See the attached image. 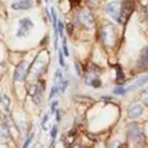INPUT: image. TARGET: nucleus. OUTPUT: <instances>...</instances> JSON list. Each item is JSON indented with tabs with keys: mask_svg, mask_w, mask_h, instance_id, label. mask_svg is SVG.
Returning a JSON list of instances; mask_svg holds the SVG:
<instances>
[{
	"mask_svg": "<svg viewBox=\"0 0 148 148\" xmlns=\"http://www.w3.org/2000/svg\"><path fill=\"white\" fill-rule=\"evenodd\" d=\"M34 28V23L29 17H23L18 21V29L16 31V37L22 38V37H27L31 29Z\"/></svg>",
	"mask_w": 148,
	"mask_h": 148,
	"instance_id": "nucleus-1",
	"label": "nucleus"
},
{
	"mask_svg": "<svg viewBox=\"0 0 148 148\" xmlns=\"http://www.w3.org/2000/svg\"><path fill=\"white\" fill-rule=\"evenodd\" d=\"M27 73H28L27 62H25V61L20 62V64L16 66L15 71H14V75H13L14 81H24L25 77H27Z\"/></svg>",
	"mask_w": 148,
	"mask_h": 148,
	"instance_id": "nucleus-2",
	"label": "nucleus"
},
{
	"mask_svg": "<svg viewBox=\"0 0 148 148\" xmlns=\"http://www.w3.org/2000/svg\"><path fill=\"white\" fill-rule=\"evenodd\" d=\"M106 13L113 18V20H118L119 17V13H120V5L118 1H111L106 5Z\"/></svg>",
	"mask_w": 148,
	"mask_h": 148,
	"instance_id": "nucleus-3",
	"label": "nucleus"
},
{
	"mask_svg": "<svg viewBox=\"0 0 148 148\" xmlns=\"http://www.w3.org/2000/svg\"><path fill=\"white\" fill-rule=\"evenodd\" d=\"M130 135L132 138L133 141H135L136 143H142L145 140V135L141 131L140 127H138L136 125H131L130 127Z\"/></svg>",
	"mask_w": 148,
	"mask_h": 148,
	"instance_id": "nucleus-4",
	"label": "nucleus"
},
{
	"mask_svg": "<svg viewBox=\"0 0 148 148\" xmlns=\"http://www.w3.org/2000/svg\"><path fill=\"white\" fill-rule=\"evenodd\" d=\"M32 3H34V0H17V1H14L10 5V7L14 10H25L31 8Z\"/></svg>",
	"mask_w": 148,
	"mask_h": 148,
	"instance_id": "nucleus-5",
	"label": "nucleus"
},
{
	"mask_svg": "<svg viewBox=\"0 0 148 148\" xmlns=\"http://www.w3.org/2000/svg\"><path fill=\"white\" fill-rule=\"evenodd\" d=\"M43 92H44V82H39L35 87V92L32 94V99L36 104H40L43 99Z\"/></svg>",
	"mask_w": 148,
	"mask_h": 148,
	"instance_id": "nucleus-6",
	"label": "nucleus"
},
{
	"mask_svg": "<svg viewBox=\"0 0 148 148\" xmlns=\"http://www.w3.org/2000/svg\"><path fill=\"white\" fill-rule=\"evenodd\" d=\"M10 105H12V102H10L9 96L5 92L0 94V108H1V110L3 112H9Z\"/></svg>",
	"mask_w": 148,
	"mask_h": 148,
	"instance_id": "nucleus-7",
	"label": "nucleus"
},
{
	"mask_svg": "<svg viewBox=\"0 0 148 148\" xmlns=\"http://www.w3.org/2000/svg\"><path fill=\"white\" fill-rule=\"evenodd\" d=\"M142 113H143V106L141 104H134V105H132L130 108V111H128V116L132 119L139 118Z\"/></svg>",
	"mask_w": 148,
	"mask_h": 148,
	"instance_id": "nucleus-8",
	"label": "nucleus"
},
{
	"mask_svg": "<svg viewBox=\"0 0 148 148\" xmlns=\"http://www.w3.org/2000/svg\"><path fill=\"white\" fill-rule=\"evenodd\" d=\"M79 18H80V21L82 22V24H83L87 29H90V28L92 27V24H94L92 16H91L89 13H87V12L81 13V14H80V16H79Z\"/></svg>",
	"mask_w": 148,
	"mask_h": 148,
	"instance_id": "nucleus-9",
	"label": "nucleus"
},
{
	"mask_svg": "<svg viewBox=\"0 0 148 148\" xmlns=\"http://www.w3.org/2000/svg\"><path fill=\"white\" fill-rule=\"evenodd\" d=\"M9 140H10V134H9L8 128H7V125L2 124L0 127V143H2V145L8 143Z\"/></svg>",
	"mask_w": 148,
	"mask_h": 148,
	"instance_id": "nucleus-10",
	"label": "nucleus"
},
{
	"mask_svg": "<svg viewBox=\"0 0 148 148\" xmlns=\"http://www.w3.org/2000/svg\"><path fill=\"white\" fill-rule=\"evenodd\" d=\"M86 82H87V84L92 86L95 88H98L101 86V80L97 76H92V75H88L86 77Z\"/></svg>",
	"mask_w": 148,
	"mask_h": 148,
	"instance_id": "nucleus-11",
	"label": "nucleus"
},
{
	"mask_svg": "<svg viewBox=\"0 0 148 148\" xmlns=\"http://www.w3.org/2000/svg\"><path fill=\"white\" fill-rule=\"evenodd\" d=\"M145 83H148V75H146V76H143V77L136 80L135 83H134L132 87H130L127 90H130V89H134V88H138V87H141V86H143Z\"/></svg>",
	"mask_w": 148,
	"mask_h": 148,
	"instance_id": "nucleus-12",
	"label": "nucleus"
},
{
	"mask_svg": "<svg viewBox=\"0 0 148 148\" xmlns=\"http://www.w3.org/2000/svg\"><path fill=\"white\" fill-rule=\"evenodd\" d=\"M126 92H127V89H125L124 87H117V88H114V90H113V94H114V95H120V96L126 95Z\"/></svg>",
	"mask_w": 148,
	"mask_h": 148,
	"instance_id": "nucleus-13",
	"label": "nucleus"
},
{
	"mask_svg": "<svg viewBox=\"0 0 148 148\" xmlns=\"http://www.w3.org/2000/svg\"><path fill=\"white\" fill-rule=\"evenodd\" d=\"M57 30H58V35L62 38L64 37V23L61 21H57Z\"/></svg>",
	"mask_w": 148,
	"mask_h": 148,
	"instance_id": "nucleus-14",
	"label": "nucleus"
},
{
	"mask_svg": "<svg viewBox=\"0 0 148 148\" xmlns=\"http://www.w3.org/2000/svg\"><path fill=\"white\" fill-rule=\"evenodd\" d=\"M62 53L65 54V57H68L69 56V52H68V49H67V44H66V38L62 37Z\"/></svg>",
	"mask_w": 148,
	"mask_h": 148,
	"instance_id": "nucleus-15",
	"label": "nucleus"
},
{
	"mask_svg": "<svg viewBox=\"0 0 148 148\" xmlns=\"http://www.w3.org/2000/svg\"><path fill=\"white\" fill-rule=\"evenodd\" d=\"M58 90H59V87H58V84H53V87H52V89H51V92H50V96H49V98H50V99H51V98H53V97H54V95H57Z\"/></svg>",
	"mask_w": 148,
	"mask_h": 148,
	"instance_id": "nucleus-16",
	"label": "nucleus"
},
{
	"mask_svg": "<svg viewBox=\"0 0 148 148\" xmlns=\"http://www.w3.org/2000/svg\"><path fill=\"white\" fill-rule=\"evenodd\" d=\"M32 139H34V133H31L29 136H28V139L24 141V143H23V146H22V148H28L29 147V145L31 143V141H32Z\"/></svg>",
	"mask_w": 148,
	"mask_h": 148,
	"instance_id": "nucleus-17",
	"label": "nucleus"
},
{
	"mask_svg": "<svg viewBox=\"0 0 148 148\" xmlns=\"http://www.w3.org/2000/svg\"><path fill=\"white\" fill-rule=\"evenodd\" d=\"M58 56H59V64H60V66H61V67H65L64 53H62V51H61V50H59V53H58Z\"/></svg>",
	"mask_w": 148,
	"mask_h": 148,
	"instance_id": "nucleus-18",
	"label": "nucleus"
},
{
	"mask_svg": "<svg viewBox=\"0 0 148 148\" xmlns=\"http://www.w3.org/2000/svg\"><path fill=\"white\" fill-rule=\"evenodd\" d=\"M57 134H58V127H57V126H53V127H52V130H51V133H50L51 139H52V140H54V139H56V136H57Z\"/></svg>",
	"mask_w": 148,
	"mask_h": 148,
	"instance_id": "nucleus-19",
	"label": "nucleus"
},
{
	"mask_svg": "<svg viewBox=\"0 0 148 148\" xmlns=\"http://www.w3.org/2000/svg\"><path fill=\"white\" fill-rule=\"evenodd\" d=\"M142 62L148 64V49L145 51V53L142 54Z\"/></svg>",
	"mask_w": 148,
	"mask_h": 148,
	"instance_id": "nucleus-20",
	"label": "nucleus"
},
{
	"mask_svg": "<svg viewBox=\"0 0 148 148\" xmlns=\"http://www.w3.org/2000/svg\"><path fill=\"white\" fill-rule=\"evenodd\" d=\"M47 119H49V114H45V116L43 117V120H42V127H43L44 130H46V126H45V124L47 123Z\"/></svg>",
	"mask_w": 148,
	"mask_h": 148,
	"instance_id": "nucleus-21",
	"label": "nucleus"
},
{
	"mask_svg": "<svg viewBox=\"0 0 148 148\" xmlns=\"http://www.w3.org/2000/svg\"><path fill=\"white\" fill-rule=\"evenodd\" d=\"M75 69H76L77 75H81V68H80V64H79V62L75 64Z\"/></svg>",
	"mask_w": 148,
	"mask_h": 148,
	"instance_id": "nucleus-22",
	"label": "nucleus"
},
{
	"mask_svg": "<svg viewBox=\"0 0 148 148\" xmlns=\"http://www.w3.org/2000/svg\"><path fill=\"white\" fill-rule=\"evenodd\" d=\"M54 112H56V117H57V121H60V119H61V116H60V111H59V110H56Z\"/></svg>",
	"mask_w": 148,
	"mask_h": 148,
	"instance_id": "nucleus-23",
	"label": "nucleus"
},
{
	"mask_svg": "<svg viewBox=\"0 0 148 148\" xmlns=\"http://www.w3.org/2000/svg\"><path fill=\"white\" fill-rule=\"evenodd\" d=\"M58 105V102L57 101H54L53 103H52V105H51V110H52V112H54L56 111V106Z\"/></svg>",
	"mask_w": 148,
	"mask_h": 148,
	"instance_id": "nucleus-24",
	"label": "nucleus"
},
{
	"mask_svg": "<svg viewBox=\"0 0 148 148\" xmlns=\"http://www.w3.org/2000/svg\"><path fill=\"white\" fill-rule=\"evenodd\" d=\"M0 66H2V65H1V62H0Z\"/></svg>",
	"mask_w": 148,
	"mask_h": 148,
	"instance_id": "nucleus-25",
	"label": "nucleus"
}]
</instances>
